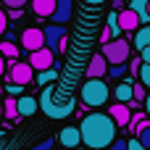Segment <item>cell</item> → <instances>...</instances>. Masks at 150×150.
<instances>
[{"label": "cell", "instance_id": "1", "mask_svg": "<svg viewBox=\"0 0 150 150\" xmlns=\"http://www.w3.org/2000/svg\"><path fill=\"white\" fill-rule=\"evenodd\" d=\"M116 124L108 113H90L82 119L79 124V134H82V142L90 150H105L111 148V142L116 140Z\"/></svg>", "mask_w": 150, "mask_h": 150}, {"label": "cell", "instance_id": "2", "mask_svg": "<svg viewBox=\"0 0 150 150\" xmlns=\"http://www.w3.org/2000/svg\"><path fill=\"white\" fill-rule=\"evenodd\" d=\"M40 108L45 111V116H50V119H66V116H71L74 113V108H76V100L74 98H69V95H63V92H58L55 87H42V95H40Z\"/></svg>", "mask_w": 150, "mask_h": 150}, {"label": "cell", "instance_id": "3", "mask_svg": "<svg viewBox=\"0 0 150 150\" xmlns=\"http://www.w3.org/2000/svg\"><path fill=\"white\" fill-rule=\"evenodd\" d=\"M82 103L90 105V108H100L108 103V95H111V87L103 82V79H87L82 84Z\"/></svg>", "mask_w": 150, "mask_h": 150}, {"label": "cell", "instance_id": "4", "mask_svg": "<svg viewBox=\"0 0 150 150\" xmlns=\"http://www.w3.org/2000/svg\"><path fill=\"white\" fill-rule=\"evenodd\" d=\"M103 58L108 61V66H119V63H127L129 61V53H132V45L124 40V37H116L111 42L103 45Z\"/></svg>", "mask_w": 150, "mask_h": 150}, {"label": "cell", "instance_id": "5", "mask_svg": "<svg viewBox=\"0 0 150 150\" xmlns=\"http://www.w3.org/2000/svg\"><path fill=\"white\" fill-rule=\"evenodd\" d=\"M42 32H45V47L53 50V53H63V47H66V29H63V24H47Z\"/></svg>", "mask_w": 150, "mask_h": 150}, {"label": "cell", "instance_id": "6", "mask_svg": "<svg viewBox=\"0 0 150 150\" xmlns=\"http://www.w3.org/2000/svg\"><path fill=\"white\" fill-rule=\"evenodd\" d=\"M8 79H11L13 84L24 87V84H29V82L34 79V69H32L29 63H18V61H11V63H8Z\"/></svg>", "mask_w": 150, "mask_h": 150}, {"label": "cell", "instance_id": "7", "mask_svg": "<svg viewBox=\"0 0 150 150\" xmlns=\"http://www.w3.org/2000/svg\"><path fill=\"white\" fill-rule=\"evenodd\" d=\"M21 45H24V50H29V53H34V50H40V47H45V32H42V29H37V26L24 29V32H21Z\"/></svg>", "mask_w": 150, "mask_h": 150}, {"label": "cell", "instance_id": "8", "mask_svg": "<svg viewBox=\"0 0 150 150\" xmlns=\"http://www.w3.org/2000/svg\"><path fill=\"white\" fill-rule=\"evenodd\" d=\"M53 58H55V53H53V50L40 47V50L29 53V66H32L34 71H47V69H53Z\"/></svg>", "mask_w": 150, "mask_h": 150}, {"label": "cell", "instance_id": "9", "mask_svg": "<svg viewBox=\"0 0 150 150\" xmlns=\"http://www.w3.org/2000/svg\"><path fill=\"white\" fill-rule=\"evenodd\" d=\"M108 74V61L103 58V53H95L87 63V76L90 79H103Z\"/></svg>", "mask_w": 150, "mask_h": 150}, {"label": "cell", "instance_id": "10", "mask_svg": "<svg viewBox=\"0 0 150 150\" xmlns=\"http://www.w3.org/2000/svg\"><path fill=\"white\" fill-rule=\"evenodd\" d=\"M116 18H119V29H121V32H137V29H140V16H137L132 8L119 11Z\"/></svg>", "mask_w": 150, "mask_h": 150}, {"label": "cell", "instance_id": "11", "mask_svg": "<svg viewBox=\"0 0 150 150\" xmlns=\"http://www.w3.org/2000/svg\"><path fill=\"white\" fill-rule=\"evenodd\" d=\"M108 116L113 119V124H116V127H129L132 111H129V105H127V103H113V105H111V111H108Z\"/></svg>", "mask_w": 150, "mask_h": 150}, {"label": "cell", "instance_id": "12", "mask_svg": "<svg viewBox=\"0 0 150 150\" xmlns=\"http://www.w3.org/2000/svg\"><path fill=\"white\" fill-rule=\"evenodd\" d=\"M74 13V0H55V13L50 16L53 24H66Z\"/></svg>", "mask_w": 150, "mask_h": 150}, {"label": "cell", "instance_id": "13", "mask_svg": "<svg viewBox=\"0 0 150 150\" xmlns=\"http://www.w3.org/2000/svg\"><path fill=\"white\" fill-rule=\"evenodd\" d=\"M58 142H61L63 148H69V150H74L76 145H82L79 127H63V129H61V134H58Z\"/></svg>", "mask_w": 150, "mask_h": 150}, {"label": "cell", "instance_id": "14", "mask_svg": "<svg viewBox=\"0 0 150 150\" xmlns=\"http://www.w3.org/2000/svg\"><path fill=\"white\" fill-rule=\"evenodd\" d=\"M16 108H18V119H21V116H32V113L40 108V103H37L34 98H29V95H21V98L16 100Z\"/></svg>", "mask_w": 150, "mask_h": 150}, {"label": "cell", "instance_id": "15", "mask_svg": "<svg viewBox=\"0 0 150 150\" xmlns=\"http://www.w3.org/2000/svg\"><path fill=\"white\" fill-rule=\"evenodd\" d=\"M32 11L37 16H53L55 13V0H32Z\"/></svg>", "mask_w": 150, "mask_h": 150}, {"label": "cell", "instance_id": "16", "mask_svg": "<svg viewBox=\"0 0 150 150\" xmlns=\"http://www.w3.org/2000/svg\"><path fill=\"white\" fill-rule=\"evenodd\" d=\"M113 95H116L119 103H132V100H134V95H132V84H129V82H121V84L113 90Z\"/></svg>", "mask_w": 150, "mask_h": 150}, {"label": "cell", "instance_id": "17", "mask_svg": "<svg viewBox=\"0 0 150 150\" xmlns=\"http://www.w3.org/2000/svg\"><path fill=\"white\" fill-rule=\"evenodd\" d=\"M134 47H137V50L150 47V26H142V29L134 32Z\"/></svg>", "mask_w": 150, "mask_h": 150}, {"label": "cell", "instance_id": "18", "mask_svg": "<svg viewBox=\"0 0 150 150\" xmlns=\"http://www.w3.org/2000/svg\"><path fill=\"white\" fill-rule=\"evenodd\" d=\"M55 79H58V66H55V63H53V69L37 74V84H40V87H47V84H53Z\"/></svg>", "mask_w": 150, "mask_h": 150}, {"label": "cell", "instance_id": "19", "mask_svg": "<svg viewBox=\"0 0 150 150\" xmlns=\"http://www.w3.org/2000/svg\"><path fill=\"white\" fill-rule=\"evenodd\" d=\"M148 3H150V0H132V3H129V8H132V11H134V13L140 16V24H142V21H150Z\"/></svg>", "mask_w": 150, "mask_h": 150}, {"label": "cell", "instance_id": "20", "mask_svg": "<svg viewBox=\"0 0 150 150\" xmlns=\"http://www.w3.org/2000/svg\"><path fill=\"white\" fill-rule=\"evenodd\" d=\"M0 55H3V58H16V55H18V47L5 40V42H0Z\"/></svg>", "mask_w": 150, "mask_h": 150}, {"label": "cell", "instance_id": "21", "mask_svg": "<svg viewBox=\"0 0 150 150\" xmlns=\"http://www.w3.org/2000/svg\"><path fill=\"white\" fill-rule=\"evenodd\" d=\"M3 113H5L8 119H18V108H16V100H11V98H8V100L3 103Z\"/></svg>", "mask_w": 150, "mask_h": 150}, {"label": "cell", "instance_id": "22", "mask_svg": "<svg viewBox=\"0 0 150 150\" xmlns=\"http://www.w3.org/2000/svg\"><path fill=\"white\" fill-rule=\"evenodd\" d=\"M127 71H129V66H127V63H119V66H108V76H113V79H121Z\"/></svg>", "mask_w": 150, "mask_h": 150}, {"label": "cell", "instance_id": "23", "mask_svg": "<svg viewBox=\"0 0 150 150\" xmlns=\"http://www.w3.org/2000/svg\"><path fill=\"white\" fill-rule=\"evenodd\" d=\"M132 95H134V100H137V103H145V98H148V92H145V84H142V82L132 84Z\"/></svg>", "mask_w": 150, "mask_h": 150}, {"label": "cell", "instance_id": "24", "mask_svg": "<svg viewBox=\"0 0 150 150\" xmlns=\"http://www.w3.org/2000/svg\"><path fill=\"white\" fill-rule=\"evenodd\" d=\"M13 142H16V140H13L8 132L0 129V150H13Z\"/></svg>", "mask_w": 150, "mask_h": 150}, {"label": "cell", "instance_id": "25", "mask_svg": "<svg viewBox=\"0 0 150 150\" xmlns=\"http://www.w3.org/2000/svg\"><path fill=\"white\" fill-rule=\"evenodd\" d=\"M134 137L140 140V145H142V148H148V150H150V127H145V129H140V132H137Z\"/></svg>", "mask_w": 150, "mask_h": 150}, {"label": "cell", "instance_id": "26", "mask_svg": "<svg viewBox=\"0 0 150 150\" xmlns=\"http://www.w3.org/2000/svg\"><path fill=\"white\" fill-rule=\"evenodd\" d=\"M140 82L150 87V63H142V69H140Z\"/></svg>", "mask_w": 150, "mask_h": 150}, {"label": "cell", "instance_id": "27", "mask_svg": "<svg viewBox=\"0 0 150 150\" xmlns=\"http://www.w3.org/2000/svg\"><path fill=\"white\" fill-rule=\"evenodd\" d=\"M111 150H129V140H124V137H116V140L111 142Z\"/></svg>", "mask_w": 150, "mask_h": 150}, {"label": "cell", "instance_id": "28", "mask_svg": "<svg viewBox=\"0 0 150 150\" xmlns=\"http://www.w3.org/2000/svg\"><path fill=\"white\" fill-rule=\"evenodd\" d=\"M53 148H55V140L53 137H47V140H42V142L34 145V150H53Z\"/></svg>", "mask_w": 150, "mask_h": 150}, {"label": "cell", "instance_id": "29", "mask_svg": "<svg viewBox=\"0 0 150 150\" xmlns=\"http://www.w3.org/2000/svg\"><path fill=\"white\" fill-rule=\"evenodd\" d=\"M140 69H142V58L137 55V58L129 61V74H140Z\"/></svg>", "mask_w": 150, "mask_h": 150}, {"label": "cell", "instance_id": "30", "mask_svg": "<svg viewBox=\"0 0 150 150\" xmlns=\"http://www.w3.org/2000/svg\"><path fill=\"white\" fill-rule=\"evenodd\" d=\"M3 3H5L8 8H24V5H26V0H3Z\"/></svg>", "mask_w": 150, "mask_h": 150}, {"label": "cell", "instance_id": "31", "mask_svg": "<svg viewBox=\"0 0 150 150\" xmlns=\"http://www.w3.org/2000/svg\"><path fill=\"white\" fill-rule=\"evenodd\" d=\"M129 150H148V148H142V145H140V140L134 137V140H129Z\"/></svg>", "mask_w": 150, "mask_h": 150}, {"label": "cell", "instance_id": "32", "mask_svg": "<svg viewBox=\"0 0 150 150\" xmlns=\"http://www.w3.org/2000/svg\"><path fill=\"white\" fill-rule=\"evenodd\" d=\"M5 26H8V18H5V11H0V34L5 32Z\"/></svg>", "mask_w": 150, "mask_h": 150}, {"label": "cell", "instance_id": "33", "mask_svg": "<svg viewBox=\"0 0 150 150\" xmlns=\"http://www.w3.org/2000/svg\"><path fill=\"white\" fill-rule=\"evenodd\" d=\"M140 58H142V63H150V47L140 50Z\"/></svg>", "mask_w": 150, "mask_h": 150}, {"label": "cell", "instance_id": "34", "mask_svg": "<svg viewBox=\"0 0 150 150\" xmlns=\"http://www.w3.org/2000/svg\"><path fill=\"white\" fill-rule=\"evenodd\" d=\"M8 16H11V18H18V16H21V8H11Z\"/></svg>", "mask_w": 150, "mask_h": 150}, {"label": "cell", "instance_id": "35", "mask_svg": "<svg viewBox=\"0 0 150 150\" xmlns=\"http://www.w3.org/2000/svg\"><path fill=\"white\" fill-rule=\"evenodd\" d=\"M145 113L150 116V92H148V98H145Z\"/></svg>", "mask_w": 150, "mask_h": 150}, {"label": "cell", "instance_id": "36", "mask_svg": "<svg viewBox=\"0 0 150 150\" xmlns=\"http://www.w3.org/2000/svg\"><path fill=\"white\" fill-rule=\"evenodd\" d=\"M5 74V61H3V55H0V76Z\"/></svg>", "mask_w": 150, "mask_h": 150}, {"label": "cell", "instance_id": "37", "mask_svg": "<svg viewBox=\"0 0 150 150\" xmlns=\"http://www.w3.org/2000/svg\"><path fill=\"white\" fill-rule=\"evenodd\" d=\"M87 3H95V5H98V3H103V0H87Z\"/></svg>", "mask_w": 150, "mask_h": 150}, {"label": "cell", "instance_id": "38", "mask_svg": "<svg viewBox=\"0 0 150 150\" xmlns=\"http://www.w3.org/2000/svg\"><path fill=\"white\" fill-rule=\"evenodd\" d=\"M0 119H3V103H0Z\"/></svg>", "mask_w": 150, "mask_h": 150}, {"label": "cell", "instance_id": "39", "mask_svg": "<svg viewBox=\"0 0 150 150\" xmlns=\"http://www.w3.org/2000/svg\"><path fill=\"white\" fill-rule=\"evenodd\" d=\"M148 13H150V3H148Z\"/></svg>", "mask_w": 150, "mask_h": 150}]
</instances>
